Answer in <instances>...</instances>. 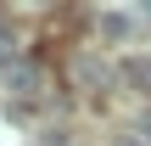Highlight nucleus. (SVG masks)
Here are the masks:
<instances>
[{"mask_svg":"<svg viewBox=\"0 0 151 146\" xmlns=\"http://www.w3.org/2000/svg\"><path fill=\"white\" fill-rule=\"evenodd\" d=\"M73 84H78V90H106V84H112V68L84 51V56H73Z\"/></svg>","mask_w":151,"mask_h":146,"instance_id":"1","label":"nucleus"},{"mask_svg":"<svg viewBox=\"0 0 151 146\" xmlns=\"http://www.w3.org/2000/svg\"><path fill=\"white\" fill-rule=\"evenodd\" d=\"M6 84H11L17 96H39V90H45V73H39L34 62H17V68L6 73Z\"/></svg>","mask_w":151,"mask_h":146,"instance_id":"2","label":"nucleus"},{"mask_svg":"<svg viewBox=\"0 0 151 146\" xmlns=\"http://www.w3.org/2000/svg\"><path fill=\"white\" fill-rule=\"evenodd\" d=\"M123 79H129L134 90H151V56H129V62H123Z\"/></svg>","mask_w":151,"mask_h":146,"instance_id":"3","label":"nucleus"},{"mask_svg":"<svg viewBox=\"0 0 151 146\" xmlns=\"http://www.w3.org/2000/svg\"><path fill=\"white\" fill-rule=\"evenodd\" d=\"M101 34H106V39H123V34H129V17H123V11H106V17H101Z\"/></svg>","mask_w":151,"mask_h":146,"instance_id":"4","label":"nucleus"},{"mask_svg":"<svg viewBox=\"0 0 151 146\" xmlns=\"http://www.w3.org/2000/svg\"><path fill=\"white\" fill-rule=\"evenodd\" d=\"M0 68H6V73L17 68V39H11V34H0Z\"/></svg>","mask_w":151,"mask_h":146,"instance_id":"5","label":"nucleus"},{"mask_svg":"<svg viewBox=\"0 0 151 146\" xmlns=\"http://www.w3.org/2000/svg\"><path fill=\"white\" fill-rule=\"evenodd\" d=\"M140 141H146V146H151V113H146V124H140Z\"/></svg>","mask_w":151,"mask_h":146,"instance_id":"6","label":"nucleus"},{"mask_svg":"<svg viewBox=\"0 0 151 146\" xmlns=\"http://www.w3.org/2000/svg\"><path fill=\"white\" fill-rule=\"evenodd\" d=\"M129 146H146V141H129Z\"/></svg>","mask_w":151,"mask_h":146,"instance_id":"7","label":"nucleus"}]
</instances>
